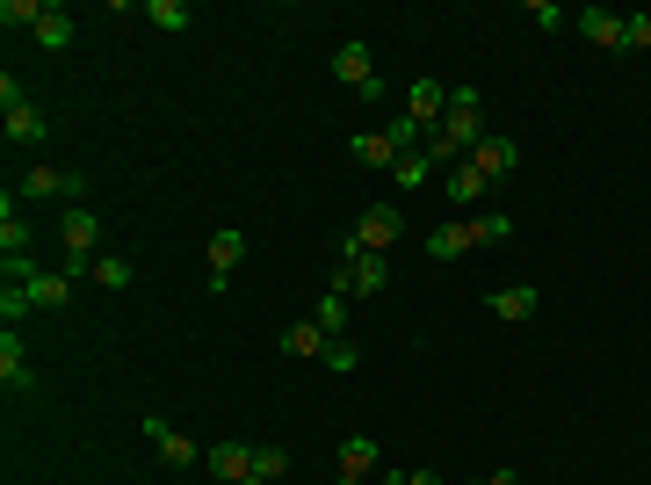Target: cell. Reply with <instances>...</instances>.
I'll list each match as a JSON object with an SVG mask.
<instances>
[{
    "label": "cell",
    "instance_id": "cell-8",
    "mask_svg": "<svg viewBox=\"0 0 651 485\" xmlns=\"http://www.w3.org/2000/svg\"><path fill=\"white\" fill-rule=\"evenodd\" d=\"M204 457H210V471H218L224 485H261L254 478V442H210Z\"/></svg>",
    "mask_w": 651,
    "mask_h": 485
},
{
    "label": "cell",
    "instance_id": "cell-5",
    "mask_svg": "<svg viewBox=\"0 0 651 485\" xmlns=\"http://www.w3.org/2000/svg\"><path fill=\"white\" fill-rule=\"evenodd\" d=\"M145 442H152V449H160V457H167V464H174V471H188V464H196V457H204V449H196V442H188V435H182V427H167L160 421V413H145Z\"/></svg>",
    "mask_w": 651,
    "mask_h": 485
},
{
    "label": "cell",
    "instance_id": "cell-28",
    "mask_svg": "<svg viewBox=\"0 0 651 485\" xmlns=\"http://www.w3.org/2000/svg\"><path fill=\"white\" fill-rule=\"evenodd\" d=\"M355 363H363V355H355V341H347V334H341V341H326V369H333V377H347Z\"/></svg>",
    "mask_w": 651,
    "mask_h": 485
},
{
    "label": "cell",
    "instance_id": "cell-32",
    "mask_svg": "<svg viewBox=\"0 0 651 485\" xmlns=\"http://www.w3.org/2000/svg\"><path fill=\"white\" fill-rule=\"evenodd\" d=\"M413 485H442V478H434V471H413Z\"/></svg>",
    "mask_w": 651,
    "mask_h": 485
},
{
    "label": "cell",
    "instance_id": "cell-20",
    "mask_svg": "<svg viewBox=\"0 0 651 485\" xmlns=\"http://www.w3.org/2000/svg\"><path fill=\"white\" fill-rule=\"evenodd\" d=\"M239 254H246V232H218V240H210V276H232Z\"/></svg>",
    "mask_w": 651,
    "mask_h": 485
},
{
    "label": "cell",
    "instance_id": "cell-30",
    "mask_svg": "<svg viewBox=\"0 0 651 485\" xmlns=\"http://www.w3.org/2000/svg\"><path fill=\"white\" fill-rule=\"evenodd\" d=\"M529 15H536V29H565V8L557 0H529Z\"/></svg>",
    "mask_w": 651,
    "mask_h": 485
},
{
    "label": "cell",
    "instance_id": "cell-25",
    "mask_svg": "<svg viewBox=\"0 0 651 485\" xmlns=\"http://www.w3.org/2000/svg\"><path fill=\"white\" fill-rule=\"evenodd\" d=\"M44 15H51V0H0V22H8V29H22V22L37 29Z\"/></svg>",
    "mask_w": 651,
    "mask_h": 485
},
{
    "label": "cell",
    "instance_id": "cell-15",
    "mask_svg": "<svg viewBox=\"0 0 651 485\" xmlns=\"http://www.w3.org/2000/svg\"><path fill=\"white\" fill-rule=\"evenodd\" d=\"M22 196H81V174H59V167H29V174H22Z\"/></svg>",
    "mask_w": 651,
    "mask_h": 485
},
{
    "label": "cell",
    "instance_id": "cell-33",
    "mask_svg": "<svg viewBox=\"0 0 651 485\" xmlns=\"http://www.w3.org/2000/svg\"><path fill=\"white\" fill-rule=\"evenodd\" d=\"M384 485H413V471H398V478H384Z\"/></svg>",
    "mask_w": 651,
    "mask_h": 485
},
{
    "label": "cell",
    "instance_id": "cell-2",
    "mask_svg": "<svg viewBox=\"0 0 651 485\" xmlns=\"http://www.w3.org/2000/svg\"><path fill=\"white\" fill-rule=\"evenodd\" d=\"M478 138H486V131H478V87H449V117H442V131H434L428 160L442 167V160H456V153H470Z\"/></svg>",
    "mask_w": 651,
    "mask_h": 485
},
{
    "label": "cell",
    "instance_id": "cell-24",
    "mask_svg": "<svg viewBox=\"0 0 651 485\" xmlns=\"http://www.w3.org/2000/svg\"><path fill=\"white\" fill-rule=\"evenodd\" d=\"M254 478H261V485H275V478H290V449H275V442H261V449H254Z\"/></svg>",
    "mask_w": 651,
    "mask_h": 485
},
{
    "label": "cell",
    "instance_id": "cell-6",
    "mask_svg": "<svg viewBox=\"0 0 651 485\" xmlns=\"http://www.w3.org/2000/svg\"><path fill=\"white\" fill-rule=\"evenodd\" d=\"M406 117L434 138V131H442V117H449V87H442V81H413V87H406Z\"/></svg>",
    "mask_w": 651,
    "mask_h": 485
},
{
    "label": "cell",
    "instance_id": "cell-16",
    "mask_svg": "<svg viewBox=\"0 0 651 485\" xmlns=\"http://www.w3.org/2000/svg\"><path fill=\"white\" fill-rule=\"evenodd\" d=\"M369 471H377V442H369V435H355V442H341V485H363Z\"/></svg>",
    "mask_w": 651,
    "mask_h": 485
},
{
    "label": "cell",
    "instance_id": "cell-17",
    "mask_svg": "<svg viewBox=\"0 0 651 485\" xmlns=\"http://www.w3.org/2000/svg\"><path fill=\"white\" fill-rule=\"evenodd\" d=\"M478 196H492V182H486V174H478V167H456V174H449V203H456V210H470V203H478Z\"/></svg>",
    "mask_w": 651,
    "mask_h": 485
},
{
    "label": "cell",
    "instance_id": "cell-23",
    "mask_svg": "<svg viewBox=\"0 0 651 485\" xmlns=\"http://www.w3.org/2000/svg\"><path fill=\"white\" fill-rule=\"evenodd\" d=\"M87 276H95L102 290H131V262H123V254H95V268H87Z\"/></svg>",
    "mask_w": 651,
    "mask_h": 485
},
{
    "label": "cell",
    "instance_id": "cell-4",
    "mask_svg": "<svg viewBox=\"0 0 651 485\" xmlns=\"http://www.w3.org/2000/svg\"><path fill=\"white\" fill-rule=\"evenodd\" d=\"M398 232H406V210H398V203H369V210H363V225H355L347 240H355V246H369V254H384V246L398 240Z\"/></svg>",
    "mask_w": 651,
    "mask_h": 485
},
{
    "label": "cell",
    "instance_id": "cell-1",
    "mask_svg": "<svg viewBox=\"0 0 651 485\" xmlns=\"http://www.w3.org/2000/svg\"><path fill=\"white\" fill-rule=\"evenodd\" d=\"M500 240H514V218H507V210H486V218L434 225L428 240H420V254H428V262H464V254H478V246H500Z\"/></svg>",
    "mask_w": 651,
    "mask_h": 485
},
{
    "label": "cell",
    "instance_id": "cell-31",
    "mask_svg": "<svg viewBox=\"0 0 651 485\" xmlns=\"http://www.w3.org/2000/svg\"><path fill=\"white\" fill-rule=\"evenodd\" d=\"M486 485H521V471H514V464H507V471H492V478H486Z\"/></svg>",
    "mask_w": 651,
    "mask_h": 485
},
{
    "label": "cell",
    "instance_id": "cell-21",
    "mask_svg": "<svg viewBox=\"0 0 651 485\" xmlns=\"http://www.w3.org/2000/svg\"><path fill=\"white\" fill-rule=\"evenodd\" d=\"M145 22H152V29H167V37H182V29H188V8H182V0H145Z\"/></svg>",
    "mask_w": 651,
    "mask_h": 485
},
{
    "label": "cell",
    "instance_id": "cell-19",
    "mask_svg": "<svg viewBox=\"0 0 651 485\" xmlns=\"http://www.w3.org/2000/svg\"><path fill=\"white\" fill-rule=\"evenodd\" d=\"M37 44H44V51H65V44H73V15H65L59 0H51V15L37 22Z\"/></svg>",
    "mask_w": 651,
    "mask_h": 485
},
{
    "label": "cell",
    "instance_id": "cell-12",
    "mask_svg": "<svg viewBox=\"0 0 651 485\" xmlns=\"http://www.w3.org/2000/svg\"><path fill=\"white\" fill-rule=\"evenodd\" d=\"M326 341H333V334H326L319 319H297V326L283 334V348L297 355V363H326Z\"/></svg>",
    "mask_w": 651,
    "mask_h": 485
},
{
    "label": "cell",
    "instance_id": "cell-3",
    "mask_svg": "<svg viewBox=\"0 0 651 485\" xmlns=\"http://www.w3.org/2000/svg\"><path fill=\"white\" fill-rule=\"evenodd\" d=\"M391 283V268H384V254H369V246H355L347 240L341 246V262H333V298H377V290Z\"/></svg>",
    "mask_w": 651,
    "mask_h": 485
},
{
    "label": "cell",
    "instance_id": "cell-29",
    "mask_svg": "<svg viewBox=\"0 0 651 485\" xmlns=\"http://www.w3.org/2000/svg\"><path fill=\"white\" fill-rule=\"evenodd\" d=\"M623 51H651V15H623Z\"/></svg>",
    "mask_w": 651,
    "mask_h": 485
},
{
    "label": "cell",
    "instance_id": "cell-18",
    "mask_svg": "<svg viewBox=\"0 0 651 485\" xmlns=\"http://www.w3.org/2000/svg\"><path fill=\"white\" fill-rule=\"evenodd\" d=\"M8 138H15V145H44V117H37V101L8 109Z\"/></svg>",
    "mask_w": 651,
    "mask_h": 485
},
{
    "label": "cell",
    "instance_id": "cell-14",
    "mask_svg": "<svg viewBox=\"0 0 651 485\" xmlns=\"http://www.w3.org/2000/svg\"><path fill=\"white\" fill-rule=\"evenodd\" d=\"M486 312H492V319H529V312H536V283H514V290H492V298H486Z\"/></svg>",
    "mask_w": 651,
    "mask_h": 485
},
{
    "label": "cell",
    "instance_id": "cell-7",
    "mask_svg": "<svg viewBox=\"0 0 651 485\" xmlns=\"http://www.w3.org/2000/svg\"><path fill=\"white\" fill-rule=\"evenodd\" d=\"M333 81L341 87H355V95H377V59H369L363 44H341V51H333Z\"/></svg>",
    "mask_w": 651,
    "mask_h": 485
},
{
    "label": "cell",
    "instance_id": "cell-26",
    "mask_svg": "<svg viewBox=\"0 0 651 485\" xmlns=\"http://www.w3.org/2000/svg\"><path fill=\"white\" fill-rule=\"evenodd\" d=\"M428 174H434V160H428V153H406V160L391 167V182H398V189H428Z\"/></svg>",
    "mask_w": 651,
    "mask_h": 485
},
{
    "label": "cell",
    "instance_id": "cell-27",
    "mask_svg": "<svg viewBox=\"0 0 651 485\" xmlns=\"http://www.w3.org/2000/svg\"><path fill=\"white\" fill-rule=\"evenodd\" d=\"M29 312H37V298H29V290H22V283H0V319H8V326H22Z\"/></svg>",
    "mask_w": 651,
    "mask_h": 485
},
{
    "label": "cell",
    "instance_id": "cell-13",
    "mask_svg": "<svg viewBox=\"0 0 651 485\" xmlns=\"http://www.w3.org/2000/svg\"><path fill=\"white\" fill-rule=\"evenodd\" d=\"M15 254H29V225L15 218V189L0 196V262H15Z\"/></svg>",
    "mask_w": 651,
    "mask_h": 485
},
{
    "label": "cell",
    "instance_id": "cell-9",
    "mask_svg": "<svg viewBox=\"0 0 651 485\" xmlns=\"http://www.w3.org/2000/svg\"><path fill=\"white\" fill-rule=\"evenodd\" d=\"M514 160H521V145H514V138H478V145H470V167H478L486 182H507Z\"/></svg>",
    "mask_w": 651,
    "mask_h": 485
},
{
    "label": "cell",
    "instance_id": "cell-10",
    "mask_svg": "<svg viewBox=\"0 0 651 485\" xmlns=\"http://www.w3.org/2000/svg\"><path fill=\"white\" fill-rule=\"evenodd\" d=\"M579 29H587V44H601V51H623V15L615 8H579Z\"/></svg>",
    "mask_w": 651,
    "mask_h": 485
},
{
    "label": "cell",
    "instance_id": "cell-22",
    "mask_svg": "<svg viewBox=\"0 0 651 485\" xmlns=\"http://www.w3.org/2000/svg\"><path fill=\"white\" fill-rule=\"evenodd\" d=\"M347 312H355V298H333V290H326V298H319V312H311V319H319L326 334L341 341V334H347Z\"/></svg>",
    "mask_w": 651,
    "mask_h": 485
},
{
    "label": "cell",
    "instance_id": "cell-11",
    "mask_svg": "<svg viewBox=\"0 0 651 485\" xmlns=\"http://www.w3.org/2000/svg\"><path fill=\"white\" fill-rule=\"evenodd\" d=\"M0 385H8V391H29V385H37V369H29V355H22L15 326L0 334Z\"/></svg>",
    "mask_w": 651,
    "mask_h": 485
}]
</instances>
